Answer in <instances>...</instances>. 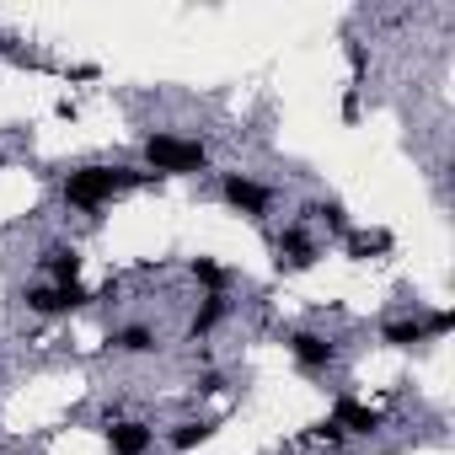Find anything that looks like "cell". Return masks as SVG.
I'll list each match as a JSON object with an SVG mask.
<instances>
[{"instance_id":"obj_1","label":"cell","mask_w":455,"mask_h":455,"mask_svg":"<svg viewBox=\"0 0 455 455\" xmlns=\"http://www.w3.org/2000/svg\"><path fill=\"white\" fill-rule=\"evenodd\" d=\"M140 177L134 172H108V166H86V172H76L70 182H65V198L70 204H81V209H97V204H108L113 193H124V188H134Z\"/></svg>"},{"instance_id":"obj_2","label":"cell","mask_w":455,"mask_h":455,"mask_svg":"<svg viewBox=\"0 0 455 455\" xmlns=\"http://www.w3.org/2000/svg\"><path fill=\"white\" fill-rule=\"evenodd\" d=\"M145 156H150L156 172H204V145L177 140V134H156V140L145 145Z\"/></svg>"},{"instance_id":"obj_3","label":"cell","mask_w":455,"mask_h":455,"mask_svg":"<svg viewBox=\"0 0 455 455\" xmlns=\"http://www.w3.org/2000/svg\"><path fill=\"white\" fill-rule=\"evenodd\" d=\"M86 300H92V295H86L81 284H70V290H60V284H54V290H33V295H28V306H33L38 316H60V311L86 306Z\"/></svg>"},{"instance_id":"obj_4","label":"cell","mask_w":455,"mask_h":455,"mask_svg":"<svg viewBox=\"0 0 455 455\" xmlns=\"http://www.w3.org/2000/svg\"><path fill=\"white\" fill-rule=\"evenodd\" d=\"M332 423L348 434V428H359V434H370V428H380V412L375 407H364V402H354V396H343L338 402V412H332Z\"/></svg>"},{"instance_id":"obj_5","label":"cell","mask_w":455,"mask_h":455,"mask_svg":"<svg viewBox=\"0 0 455 455\" xmlns=\"http://www.w3.org/2000/svg\"><path fill=\"white\" fill-rule=\"evenodd\" d=\"M225 198H231L242 214H263L268 209V193L258 182H247V177H225Z\"/></svg>"},{"instance_id":"obj_6","label":"cell","mask_w":455,"mask_h":455,"mask_svg":"<svg viewBox=\"0 0 455 455\" xmlns=\"http://www.w3.org/2000/svg\"><path fill=\"white\" fill-rule=\"evenodd\" d=\"M290 348H295V359H300L306 370L332 364V343H327V338H316V332H295V338H290Z\"/></svg>"},{"instance_id":"obj_7","label":"cell","mask_w":455,"mask_h":455,"mask_svg":"<svg viewBox=\"0 0 455 455\" xmlns=\"http://www.w3.org/2000/svg\"><path fill=\"white\" fill-rule=\"evenodd\" d=\"M108 444H113V455H145V450H150V428H140V423H113V428H108Z\"/></svg>"},{"instance_id":"obj_8","label":"cell","mask_w":455,"mask_h":455,"mask_svg":"<svg viewBox=\"0 0 455 455\" xmlns=\"http://www.w3.org/2000/svg\"><path fill=\"white\" fill-rule=\"evenodd\" d=\"M316 263V247L300 236V231H290L284 242H279V268H290V274H300V268H311Z\"/></svg>"},{"instance_id":"obj_9","label":"cell","mask_w":455,"mask_h":455,"mask_svg":"<svg viewBox=\"0 0 455 455\" xmlns=\"http://www.w3.org/2000/svg\"><path fill=\"white\" fill-rule=\"evenodd\" d=\"M44 263H49V274L60 279V290H70V284L81 279V258H76V252H49Z\"/></svg>"},{"instance_id":"obj_10","label":"cell","mask_w":455,"mask_h":455,"mask_svg":"<svg viewBox=\"0 0 455 455\" xmlns=\"http://www.w3.org/2000/svg\"><path fill=\"white\" fill-rule=\"evenodd\" d=\"M428 332H423V322H391L386 327V343H396V348H412V343H423Z\"/></svg>"},{"instance_id":"obj_11","label":"cell","mask_w":455,"mask_h":455,"mask_svg":"<svg viewBox=\"0 0 455 455\" xmlns=\"http://www.w3.org/2000/svg\"><path fill=\"white\" fill-rule=\"evenodd\" d=\"M209 434H214V428H209V423H182V428H177V434H172V444H177V450H193V444H204V439H209Z\"/></svg>"},{"instance_id":"obj_12","label":"cell","mask_w":455,"mask_h":455,"mask_svg":"<svg viewBox=\"0 0 455 455\" xmlns=\"http://www.w3.org/2000/svg\"><path fill=\"white\" fill-rule=\"evenodd\" d=\"M386 247H391V236H380V231L375 236H348V252L354 258H370V252H386Z\"/></svg>"},{"instance_id":"obj_13","label":"cell","mask_w":455,"mask_h":455,"mask_svg":"<svg viewBox=\"0 0 455 455\" xmlns=\"http://www.w3.org/2000/svg\"><path fill=\"white\" fill-rule=\"evenodd\" d=\"M220 316H225V300H209V306H204V311L193 316V338H198V332H209V327H214Z\"/></svg>"},{"instance_id":"obj_14","label":"cell","mask_w":455,"mask_h":455,"mask_svg":"<svg viewBox=\"0 0 455 455\" xmlns=\"http://www.w3.org/2000/svg\"><path fill=\"white\" fill-rule=\"evenodd\" d=\"M193 274H198L209 290H220V284H225V268H220V263H209V258H198V263H193Z\"/></svg>"},{"instance_id":"obj_15","label":"cell","mask_w":455,"mask_h":455,"mask_svg":"<svg viewBox=\"0 0 455 455\" xmlns=\"http://www.w3.org/2000/svg\"><path fill=\"white\" fill-rule=\"evenodd\" d=\"M150 343H156V338H150V332H145V327H129V332H124V338H118V348H129V354H145V348H150Z\"/></svg>"},{"instance_id":"obj_16","label":"cell","mask_w":455,"mask_h":455,"mask_svg":"<svg viewBox=\"0 0 455 455\" xmlns=\"http://www.w3.org/2000/svg\"><path fill=\"white\" fill-rule=\"evenodd\" d=\"M311 434H316V439H322V444H338V439H343V428H338V423H332V418H327V423H316V428H311Z\"/></svg>"},{"instance_id":"obj_17","label":"cell","mask_w":455,"mask_h":455,"mask_svg":"<svg viewBox=\"0 0 455 455\" xmlns=\"http://www.w3.org/2000/svg\"><path fill=\"white\" fill-rule=\"evenodd\" d=\"M322 214H327V225H332V231H343V225H348V220H343V204H327Z\"/></svg>"},{"instance_id":"obj_18","label":"cell","mask_w":455,"mask_h":455,"mask_svg":"<svg viewBox=\"0 0 455 455\" xmlns=\"http://www.w3.org/2000/svg\"><path fill=\"white\" fill-rule=\"evenodd\" d=\"M348 65H354V76H364V49L359 44H348Z\"/></svg>"}]
</instances>
